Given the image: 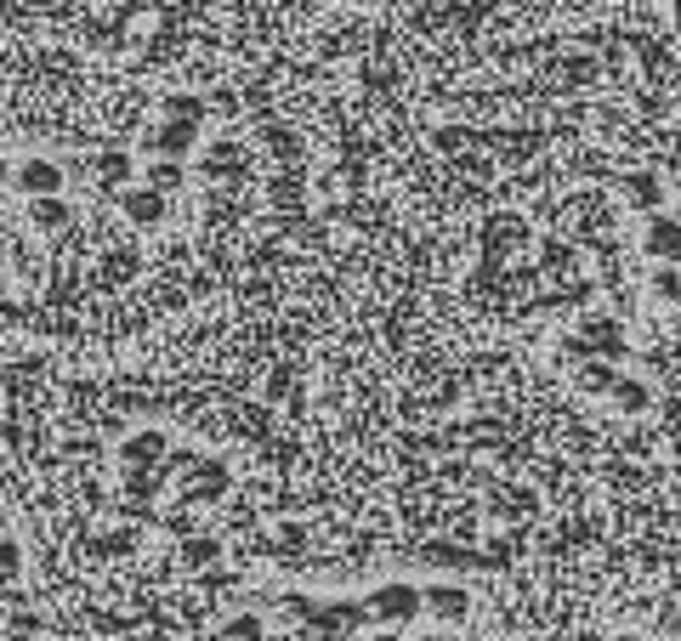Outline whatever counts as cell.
<instances>
[{"label":"cell","instance_id":"obj_23","mask_svg":"<svg viewBox=\"0 0 681 641\" xmlns=\"http://www.w3.org/2000/svg\"><path fill=\"white\" fill-rule=\"evenodd\" d=\"M0 295H6V278H0Z\"/></svg>","mask_w":681,"mask_h":641},{"label":"cell","instance_id":"obj_19","mask_svg":"<svg viewBox=\"0 0 681 641\" xmlns=\"http://www.w3.org/2000/svg\"><path fill=\"white\" fill-rule=\"evenodd\" d=\"M613 381H619V375H613L608 364H591V369H585V386H591V392H613Z\"/></svg>","mask_w":681,"mask_h":641},{"label":"cell","instance_id":"obj_20","mask_svg":"<svg viewBox=\"0 0 681 641\" xmlns=\"http://www.w3.org/2000/svg\"><path fill=\"white\" fill-rule=\"evenodd\" d=\"M131 551V534H103L97 539V556H125Z\"/></svg>","mask_w":681,"mask_h":641},{"label":"cell","instance_id":"obj_12","mask_svg":"<svg viewBox=\"0 0 681 641\" xmlns=\"http://www.w3.org/2000/svg\"><path fill=\"white\" fill-rule=\"evenodd\" d=\"M426 562H454V568H483V556L460 551V545H426Z\"/></svg>","mask_w":681,"mask_h":641},{"label":"cell","instance_id":"obj_5","mask_svg":"<svg viewBox=\"0 0 681 641\" xmlns=\"http://www.w3.org/2000/svg\"><path fill=\"white\" fill-rule=\"evenodd\" d=\"M193 500H222L227 494V466L222 460H199L193 466V488H188Z\"/></svg>","mask_w":681,"mask_h":641},{"label":"cell","instance_id":"obj_13","mask_svg":"<svg viewBox=\"0 0 681 641\" xmlns=\"http://www.w3.org/2000/svg\"><path fill=\"white\" fill-rule=\"evenodd\" d=\"M154 142H159V154H182V148L193 142V125H159Z\"/></svg>","mask_w":681,"mask_h":641},{"label":"cell","instance_id":"obj_11","mask_svg":"<svg viewBox=\"0 0 681 641\" xmlns=\"http://www.w3.org/2000/svg\"><path fill=\"white\" fill-rule=\"evenodd\" d=\"M148 188H159V193L182 188V165H176V159H154V165H148Z\"/></svg>","mask_w":681,"mask_h":641},{"label":"cell","instance_id":"obj_17","mask_svg":"<svg viewBox=\"0 0 681 641\" xmlns=\"http://www.w3.org/2000/svg\"><path fill=\"white\" fill-rule=\"evenodd\" d=\"M625 188H630V199H636L642 210H653V205H659V182H653V176H630Z\"/></svg>","mask_w":681,"mask_h":641},{"label":"cell","instance_id":"obj_3","mask_svg":"<svg viewBox=\"0 0 681 641\" xmlns=\"http://www.w3.org/2000/svg\"><path fill=\"white\" fill-rule=\"evenodd\" d=\"M120 205H125V216H131L137 227H159V222H165V193H159V188H137V193H125Z\"/></svg>","mask_w":681,"mask_h":641},{"label":"cell","instance_id":"obj_21","mask_svg":"<svg viewBox=\"0 0 681 641\" xmlns=\"http://www.w3.org/2000/svg\"><path fill=\"white\" fill-rule=\"evenodd\" d=\"M613 641H642V636H613Z\"/></svg>","mask_w":681,"mask_h":641},{"label":"cell","instance_id":"obj_1","mask_svg":"<svg viewBox=\"0 0 681 641\" xmlns=\"http://www.w3.org/2000/svg\"><path fill=\"white\" fill-rule=\"evenodd\" d=\"M364 607H369V619H381V624H409V619L426 613V602H420L415 585H381Z\"/></svg>","mask_w":681,"mask_h":641},{"label":"cell","instance_id":"obj_14","mask_svg":"<svg viewBox=\"0 0 681 641\" xmlns=\"http://www.w3.org/2000/svg\"><path fill=\"white\" fill-rule=\"evenodd\" d=\"M35 222H40V227H63V222H69V205H63L57 193H40V205H35Z\"/></svg>","mask_w":681,"mask_h":641},{"label":"cell","instance_id":"obj_6","mask_svg":"<svg viewBox=\"0 0 681 641\" xmlns=\"http://www.w3.org/2000/svg\"><path fill=\"white\" fill-rule=\"evenodd\" d=\"M165 454V432H137L120 443V460L125 466H148V460H159Z\"/></svg>","mask_w":681,"mask_h":641},{"label":"cell","instance_id":"obj_9","mask_svg":"<svg viewBox=\"0 0 681 641\" xmlns=\"http://www.w3.org/2000/svg\"><path fill=\"white\" fill-rule=\"evenodd\" d=\"M613 403H619L625 415H642L653 398H647V386H642V381H613Z\"/></svg>","mask_w":681,"mask_h":641},{"label":"cell","instance_id":"obj_22","mask_svg":"<svg viewBox=\"0 0 681 641\" xmlns=\"http://www.w3.org/2000/svg\"><path fill=\"white\" fill-rule=\"evenodd\" d=\"M0 534H6V511H0Z\"/></svg>","mask_w":681,"mask_h":641},{"label":"cell","instance_id":"obj_15","mask_svg":"<svg viewBox=\"0 0 681 641\" xmlns=\"http://www.w3.org/2000/svg\"><path fill=\"white\" fill-rule=\"evenodd\" d=\"M18 573H23V545L0 534V579H18Z\"/></svg>","mask_w":681,"mask_h":641},{"label":"cell","instance_id":"obj_4","mask_svg":"<svg viewBox=\"0 0 681 641\" xmlns=\"http://www.w3.org/2000/svg\"><path fill=\"white\" fill-rule=\"evenodd\" d=\"M18 188L23 193H57V188H63V171H57L52 159H23V165H18Z\"/></svg>","mask_w":681,"mask_h":641},{"label":"cell","instance_id":"obj_10","mask_svg":"<svg viewBox=\"0 0 681 641\" xmlns=\"http://www.w3.org/2000/svg\"><path fill=\"white\" fill-rule=\"evenodd\" d=\"M262 636H267V624L256 613H239V619L222 624V641H262Z\"/></svg>","mask_w":681,"mask_h":641},{"label":"cell","instance_id":"obj_7","mask_svg":"<svg viewBox=\"0 0 681 641\" xmlns=\"http://www.w3.org/2000/svg\"><path fill=\"white\" fill-rule=\"evenodd\" d=\"M647 250L659 261H676L681 267V222H653L647 227Z\"/></svg>","mask_w":681,"mask_h":641},{"label":"cell","instance_id":"obj_8","mask_svg":"<svg viewBox=\"0 0 681 641\" xmlns=\"http://www.w3.org/2000/svg\"><path fill=\"white\" fill-rule=\"evenodd\" d=\"M245 171V154H239V142H216L205 154V176H239Z\"/></svg>","mask_w":681,"mask_h":641},{"label":"cell","instance_id":"obj_2","mask_svg":"<svg viewBox=\"0 0 681 641\" xmlns=\"http://www.w3.org/2000/svg\"><path fill=\"white\" fill-rule=\"evenodd\" d=\"M420 602H426V613L443 624H460L466 613H472V596L460 585H432V590H420Z\"/></svg>","mask_w":681,"mask_h":641},{"label":"cell","instance_id":"obj_18","mask_svg":"<svg viewBox=\"0 0 681 641\" xmlns=\"http://www.w3.org/2000/svg\"><path fill=\"white\" fill-rule=\"evenodd\" d=\"M653 295H664V301H681V273L659 267V273H653Z\"/></svg>","mask_w":681,"mask_h":641},{"label":"cell","instance_id":"obj_16","mask_svg":"<svg viewBox=\"0 0 681 641\" xmlns=\"http://www.w3.org/2000/svg\"><path fill=\"white\" fill-rule=\"evenodd\" d=\"M216 556H222L216 539H188V545H182V562H193V568H205V562H216Z\"/></svg>","mask_w":681,"mask_h":641}]
</instances>
